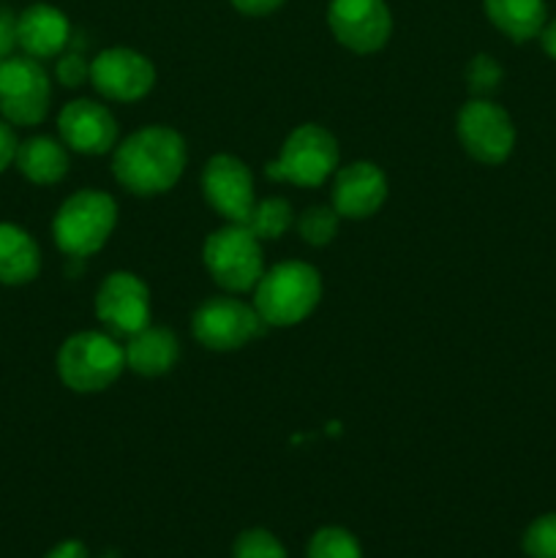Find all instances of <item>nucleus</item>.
I'll return each mask as SVG.
<instances>
[{
	"mask_svg": "<svg viewBox=\"0 0 556 558\" xmlns=\"http://www.w3.org/2000/svg\"><path fill=\"white\" fill-rule=\"evenodd\" d=\"M229 3L234 5V11L245 16H267L281 9L287 0H229Z\"/></svg>",
	"mask_w": 556,
	"mask_h": 558,
	"instance_id": "nucleus-30",
	"label": "nucleus"
},
{
	"mask_svg": "<svg viewBox=\"0 0 556 558\" xmlns=\"http://www.w3.org/2000/svg\"><path fill=\"white\" fill-rule=\"evenodd\" d=\"M44 558H90V550L82 539H60L58 545L47 550Z\"/></svg>",
	"mask_w": 556,
	"mask_h": 558,
	"instance_id": "nucleus-31",
	"label": "nucleus"
},
{
	"mask_svg": "<svg viewBox=\"0 0 556 558\" xmlns=\"http://www.w3.org/2000/svg\"><path fill=\"white\" fill-rule=\"evenodd\" d=\"M14 167L27 183L55 185L69 174V147L60 140H55V136H31V140L20 142V147H16Z\"/></svg>",
	"mask_w": 556,
	"mask_h": 558,
	"instance_id": "nucleus-19",
	"label": "nucleus"
},
{
	"mask_svg": "<svg viewBox=\"0 0 556 558\" xmlns=\"http://www.w3.org/2000/svg\"><path fill=\"white\" fill-rule=\"evenodd\" d=\"M189 147L169 125H145L114 145V180L134 196H158L183 178Z\"/></svg>",
	"mask_w": 556,
	"mask_h": 558,
	"instance_id": "nucleus-1",
	"label": "nucleus"
},
{
	"mask_svg": "<svg viewBox=\"0 0 556 558\" xmlns=\"http://www.w3.org/2000/svg\"><path fill=\"white\" fill-rule=\"evenodd\" d=\"M456 131L463 150L480 163L507 161L512 147H516L512 118L507 114L505 107H499L491 98H469L461 112H458Z\"/></svg>",
	"mask_w": 556,
	"mask_h": 558,
	"instance_id": "nucleus-9",
	"label": "nucleus"
},
{
	"mask_svg": "<svg viewBox=\"0 0 556 558\" xmlns=\"http://www.w3.org/2000/svg\"><path fill=\"white\" fill-rule=\"evenodd\" d=\"M90 85L109 101H140L156 85V65L131 47H109L90 60Z\"/></svg>",
	"mask_w": 556,
	"mask_h": 558,
	"instance_id": "nucleus-12",
	"label": "nucleus"
},
{
	"mask_svg": "<svg viewBox=\"0 0 556 558\" xmlns=\"http://www.w3.org/2000/svg\"><path fill=\"white\" fill-rule=\"evenodd\" d=\"M341 161L338 140L319 123H303L287 136L281 147V156L265 167L270 180L281 183L303 185V189H316L333 178Z\"/></svg>",
	"mask_w": 556,
	"mask_h": 558,
	"instance_id": "nucleus-6",
	"label": "nucleus"
},
{
	"mask_svg": "<svg viewBox=\"0 0 556 558\" xmlns=\"http://www.w3.org/2000/svg\"><path fill=\"white\" fill-rule=\"evenodd\" d=\"M55 368L71 392L93 396L120 379L125 368V352L118 338L109 336L107 330H82L60 343Z\"/></svg>",
	"mask_w": 556,
	"mask_h": 558,
	"instance_id": "nucleus-3",
	"label": "nucleus"
},
{
	"mask_svg": "<svg viewBox=\"0 0 556 558\" xmlns=\"http://www.w3.org/2000/svg\"><path fill=\"white\" fill-rule=\"evenodd\" d=\"M55 76L63 87H80L90 82V63L80 52H60L55 63Z\"/></svg>",
	"mask_w": 556,
	"mask_h": 558,
	"instance_id": "nucleus-27",
	"label": "nucleus"
},
{
	"mask_svg": "<svg viewBox=\"0 0 556 558\" xmlns=\"http://www.w3.org/2000/svg\"><path fill=\"white\" fill-rule=\"evenodd\" d=\"M305 558H365L363 545L349 529L322 526L311 534L305 545Z\"/></svg>",
	"mask_w": 556,
	"mask_h": 558,
	"instance_id": "nucleus-22",
	"label": "nucleus"
},
{
	"mask_svg": "<svg viewBox=\"0 0 556 558\" xmlns=\"http://www.w3.org/2000/svg\"><path fill=\"white\" fill-rule=\"evenodd\" d=\"M52 104V80L41 60L11 54L0 60V118L14 129L44 123Z\"/></svg>",
	"mask_w": 556,
	"mask_h": 558,
	"instance_id": "nucleus-7",
	"label": "nucleus"
},
{
	"mask_svg": "<svg viewBox=\"0 0 556 558\" xmlns=\"http://www.w3.org/2000/svg\"><path fill=\"white\" fill-rule=\"evenodd\" d=\"M16 47H20V41H16V14L0 5V60L11 58Z\"/></svg>",
	"mask_w": 556,
	"mask_h": 558,
	"instance_id": "nucleus-28",
	"label": "nucleus"
},
{
	"mask_svg": "<svg viewBox=\"0 0 556 558\" xmlns=\"http://www.w3.org/2000/svg\"><path fill=\"white\" fill-rule=\"evenodd\" d=\"M58 134L69 150L82 156H104L118 145V120L93 98H74L58 114Z\"/></svg>",
	"mask_w": 556,
	"mask_h": 558,
	"instance_id": "nucleus-14",
	"label": "nucleus"
},
{
	"mask_svg": "<svg viewBox=\"0 0 556 558\" xmlns=\"http://www.w3.org/2000/svg\"><path fill=\"white\" fill-rule=\"evenodd\" d=\"M96 319L114 338H129L150 325V289L136 272H109L96 292Z\"/></svg>",
	"mask_w": 556,
	"mask_h": 558,
	"instance_id": "nucleus-10",
	"label": "nucleus"
},
{
	"mask_svg": "<svg viewBox=\"0 0 556 558\" xmlns=\"http://www.w3.org/2000/svg\"><path fill=\"white\" fill-rule=\"evenodd\" d=\"M338 221L341 216L333 210V205H314L298 218V232L309 245H327L338 234Z\"/></svg>",
	"mask_w": 556,
	"mask_h": 558,
	"instance_id": "nucleus-24",
	"label": "nucleus"
},
{
	"mask_svg": "<svg viewBox=\"0 0 556 558\" xmlns=\"http://www.w3.org/2000/svg\"><path fill=\"white\" fill-rule=\"evenodd\" d=\"M322 300V276L300 259L278 262L254 287V308L267 327H294L314 314Z\"/></svg>",
	"mask_w": 556,
	"mask_h": 558,
	"instance_id": "nucleus-2",
	"label": "nucleus"
},
{
	"mask_svg": "<svg viewBox=\"0 0 556 558\" xmlns=\"http://www.w3.org/2000/svg\"><path fill=\"white\" fill-rule=\"evenodd\" d=\"M41 272V248L25 227L0 221V283L25 287Z\"/></svg>",
	"mask_w": 556,
	"mask_h": 558,
	"instance_id": "nucleus-18",
	"label": "nucleus"
},
{
	"mask_svg": "<svg viewBox=\"0 0 556 558\" xmlns=\"http://www.w3.org/2000/svg\"><path fill=\"white\" fill-rule=\"evenodd\" d=\"M125 368L140 376H164L178 365L180 343L178 336L167 327H142L140 332L129 336L123 347Z\"/></svg>",
	"mask_w": 556,
	"mask_h": 558,
	"instance_id": "nucleus-17",
	"label": "nucleus"
},
{
	"mask_svg": "<svg viewBox=\"0 0 556 558\" xmlns=\"http://www.w3.org/2000/svg\"><path fill=\"white\" fill-rule=\"evenodd\" d=\"M202 194L227 223H245L256 205L254 174L238 156L218 153L202 169Z\"/></svg>",
	"mask_w": 556,
	"mask_h": 558,
	"instance_id": "nucleus-13",
	"label": "nucleus"
},
{
	"mask_svg": "<svg viewBox=\"0 0 556 558\" xmlns=\"http://www.w3.org/2000/svg\"><path fill=\"white\" fill-rule=\"evenodd\" d=\"M327 25L349 52L371 54L390 41L392 14L387 0H330Z\"/></svg>",
	"mask_w": 556,
	"mask_h": 558,
	"instance_id": "nucleus-11",
	"label": "nucleus"
},
{
	"mask_svg": "<svg viewBox=\"0 0 556 558\" xmlns=\"http://www.w3.org/2000/svg\"><path fill=\"white\" fill-rule=\"evenodd\" d=\"M483 9L491 25L518 44L537 38L548 22L545 0H483Z\"/></svg>",
	"mask_w": 556,
	"mask_h": 558,
	"instance_id": "nucleus-20",
	"label": "nucleus"
},
{
	"mask_svg": "<svg viewBox=\"0 0 556 558\" xmlns=\"http://www.w3.org/2000/svg\"><path fill=\"white\" fill-rule=\"evenodd\" d=\"M527 558H556V512L534 518L521 537Z\"/></svg>",
	"mask_w": 556,
	"mask_h": 558,
	"instance_id": "nucleus-25",
	"label": "nucleus"
},
{
	"mask_svg": "<svg viewBox=\"0 0 556 558\" xmlns=\"http://www.w3.org/2000/svg\"><path fill=\"white\" fill-rule=\"evenodd\" d=\"M267 327L262 316L256 314L254 303H243L234 294H216L200 303V308L191 316V332L196 343L210 352H234L245 343L254 341Z\"/></svg>",
	"mask_w": 556,
	"mask_h": 558,
	"instance_id": "nucleus-8",
	"label": "nucleus"
},
{
	"mask_svg": "<svg viewBox=\"0 0 556 558\" xmlns=\"http://www.w3.org/2000/svg\"><path fill=\"white\" fill-rule=\"evenodd\" d=\"M294 223V210L287 199L281 196H267L259 199L251 210V216L245 218V227L256 234L259 240H278L292 229Z\"/></svg>",
	"mask_w": 556,
	"mask_h": 558,
	"instance_id": "nucleus-21",
	"label": "nucleus"
},
{
	"mask_svg": "<svg viewBox=\"0 0 556 558\" xmlns=\"http://www.w3.org/2000/svg\"><path fill=\"white\" fill-rule=\"evenodd\" d=\"M387 202V178L376 163L352 161L333 174V210L349 221H363Z\"/></svg>",
	"mask_w": 556,
	"mask_h": 558,
	"instance_id": "nucleus-15",
	"label": "nucleus"
},
{
	"mask_svg": "<svg viewBox=\"0 0 556 558\" xmlns=\"http://www.w3.org/2000/svg\"><path fill=\"white\" fill-rule=\"evenodd\" d=\"M540 44H543V52L556 60V16L551 22H545V27L540 31Z\"/></svg>",
	"mask_w": 556,
	"mask_h": 558,
	"instance_id": "nucleus-32",
	"label": "nucleus"
},
{
	"mask_svg": "<svg viewBox=\"0 0 556 558\" xmlns=\"http://www.w3.org/2000/svg\"><path fill=\"white\" fill-rule=\"evenodd\" d=\"M16 147H20V140H16L14 125L5 123V120L0 118V174L9 167H14Z\"/></svg>",
	"mask_w": 556,
	"mask_h": 558,
	"instance_id": "nucleus-29",
	"label": "nucleus"
},
{
	"mask_svg": "<svg viewBox=\"0 0 556 558\" xmlns=\"http://www.w3.org/2000/svg\"><path fill=\"white\" fill-rule=\"evenodd\" d=\"M16 41L22 54L36 60L58 58L71 41V22L58 5L33 3L16 14Z\"/></svg>",
	"mask_w": 556,
	"mask_h": 558,
	"instance_id": "nucleus-16",
	"label": "nucleus"
},
{
	"mask_svg": "<svg viewBox=\"0 0 556 558\" xmlns=\"http://www.w3.org/2000/svg\"><path fill=\"white\" fill-rule=\"evenodd\" d=\"M118 223V202L98 189H82L58 207L52 240L65 256L85 259L101 251Z\"/></svg>",
	"mask_w": 556,
	"mask_h": 558,
	"instance_id": "nucleus-4",
	"label": "nucleus"
},
{
	"mask_svg": "<svg viewBox=\"0 0 556 558\" xmlns=\"http://www.w3.org/2000/svg\"><path fill=\"white\" fill-rule=\"evenodd\" d=\"M232 558H289V550L270 529L251 526L234 537Z\"/></svg>",
	"mask_w": 556,
	"mask_h": 558,
	"instance_id": "nucleus-23",
	"label": "nucleus"
},
{
	"mask_svg": "<svg viewBox=\"0 0 556 558\" xmlns=\"http://www.w3.org/2000/svg\"><path fill=\"white\" fill-rule=\"evenodd\" d=\"M501 65L491 54H474L467 65V85L478 98H485L501 85Z\"/></svg>",
	"mask_w": 556,
	"mask_h": 558,
	"instance_id": "nucleus-26",
	"label": "nucleus"
},
{
	"mask_svg": "<svg viewBox=\"0 0 556 558\" xmlns=\"http://www.w3.org/2000/svg\"><path fill=\"white\" fill-rule=\"evenodd\" d=\"M202 262L213 281L232 294L254 292L265 272L262 240L245 223H227L207 234L202 245Z\"/></svg>",
	"mask_w": 556,
	"mask_h": 558,
	"instance_id": "nucleus-5",
	"label": "nucleus"
}]
</instances>
